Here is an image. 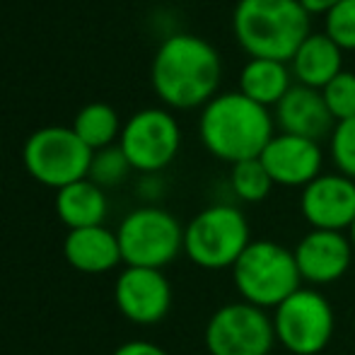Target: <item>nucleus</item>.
<instances>
[{
    "instance_id": "obj_1",
    "label": "nucleus",
    "mask_w": 355,
    "mask_h": 355,
    "mask_svg": "<svg viewBox=\"0 0 355 355\" xmlns=\"http://www.w3.org/2000/svg\"><path fill=\"white\" fill-rule=\"evenodd\" d=\"M223 63L211 44L193 34L164 39L153 61V87L174 109L206 107L218 94Z\"/></svg>"
},
{
    "instance_id": "obj_2",
    "label": "nucleus",
    "mask_w": 355,
    "mask_h": 355,
    "mask_svg": "<svg viewBox=\"0 0 355 355\" xmlns=\"http://www.w3.org/2000/svg\"><path fill=\"white\" fill-rule=\"evenodd\" d=\"M198 133L208 153L230 164L261 157L276 136L271 112L242 92L215 94L203 107Z\"/></svg>"
},
{
    "instance_id": "obj_3",
    "label": "nucleus",
    "mask_w": 355,
    "mask_h": 355,
    "mask_svg": "<svg viewBox=\"0 0 355 355\" xmlns=\"http://www.w3.org/2000/svg\"><path fill=\"white\" fill-rule=\"evenodd\" d=\"M232 29L249 58L288 63L312 34V15L300 0H239L232 12Z\"/></svg>"
},
{
    "instance_id": "obj_4",
    "label": "nucleus",
    "mask_w": 355,
    "mask_h": 355,
    "mask_svg": "<svg viewBox=\"0 0 355 355\" xmlns=\"http://www.w3.org/2000/svg\"><path fill=\"white\" fill-rule=\"evenodd\" d=\"M232 283L244 302L276 309L302 288L293 249L271 239H257L232 266Z\"/></svg>"
},
{
    "instance_id": "obj_5",
    "label": "nucleus",
    "mask_w": 355,
    "mask_h": 355,
    "mask_svg": "<svg viewBox=\"0 0 355 355\" xmlns=\"http://www.w3.org/2000/svg\"><path fill=\"white\" fill-rule=\"evenodd\" d=\"M252 242V230L244 213L227 203L203 208L184 227V254L206 271H232Z\"/></svg>"
},
{
    "instance_id": "obj_6",
    "label": "nucleus",
    "mask_w": 355,
    "mask_h": 355,
    "mask_svg": "<svg viewBox=\"0 0 355 355\" xmlns=\"http://www.w3.org/2000/svg\"><path fill=\"white\" fill-rule=\"evenodd\" d=\"M116 237L126 266L162 271L184 252V227L179 220L155 206L128 213L119 225Z\"/></svg>"
},
{
    "instance_id": "obj_7",
    "label": "nucleus",
    "mask_w": 355,
    "mask_h": 355,
    "mask_svg": "<svg viewBox=\"0 0 355 355\" xmlns=\"http://www.w3.org/2000/svg\"><path fill=\"white\" fill-rule=\"evenodd\" d=\"M271 317L276 341L290 355H319L336 331L331 302L314 288H300L273 309Z\"/></svg>"
},
{
    "instance_id": "obj_8",
    "label": "nucleus",
    "mask_w": 355,
    "mask_h": 355,
    "mask_svg": "<svg viewBox=\"0 0 355 355\" xmlns=\"http://www.w3.org/2000/svg\"><path fill=\"white\" fill-rule=\"evenodd\" d=\"M92 150L87 148L73 128L49 126L39 128L24 143V167L39 184L63 189L80 179H87L92 164Z\"/></svg>"
},
{
    "instance_id": "obj_9",
    "label": "nucleus",
    "mask_w": 355,
    "mask_h": 355,
    "mask_svg": "<svg viewBox=\"0 0 355 355\" xmlns=\"http://www.w3.org/2000/svg\"><path fill=\"white\" fill-rule=\"evenodd\" d=\"M273 317L244 300L215 309L206 324L211 355H271L276 346Z\"/></svg>"
},
{
    "instance_id": "obj_10",
    "label": "nucleus",
    "mask_w": 355,
    "mask_h": 355,
    "mask_svg": "<svg viewBox=\"0 0 355 355\" xmlns=\"http://www.w3.org/2000/svg\"><path fill=\"white\" fill-rule=\"evenodd\" d=\"M182 131L177 119L164 109H143L133 114L121 128V143L126 159L133 169L153 174L164 169L179 153Z\"/></svg>"
},
{
    "instance_id": "obj_11",
    "label": "nucleus",
    "mask_w": 355,
    "mask_h": 355,
    "mask_svg": "<svg viewBox=\"0 0 355 355\" xmlns=\"http://www.w3.org/2000/svg\"><path fill=\"white\" fill-rule=\"evenodd\" d=\"M114 300L128 322L150 327L162 322L172 309V285L157 268L126 266L114 285Z\"/></svg>"
},
{
    "instance_id": "obj_12",
    "label": "nucleus",
    "mask_w": 355,
    "mask_h": 355,
    "mask_svg": "<svg viewBox=\"0 0 355 355\" xmlns=\"http://www.w3.org/2000/svg\"><path fill=\"white\" fill-rule=\"evenodd\" d=\"M300 211L312 230L346 232L355 223V182L343 174H319L302 189Z\"/></svg>"
},
{
    "instance_id": "obj_13",
    "label": "nucleus",
    "mask_w": 355,
    "mask_h": 355,
    "mask_svg": "<svg viewBox=\"0 0 355 355\" xmlns=\"http://www.w3.org/2000/svg\"><path fill=\"white\" fill-rule=\"evenodd\" d=\"M302 283L329 285L341 281L353 263V244L346 232L309 230L293 249Z\"/></svg>"
},
{
    "instance_id": "obj_14",
    "label": "nucleus",
    "mask_w": 355,
    "mask_h": 355,
    "mask_svg": "<svg viewBox=\"0 0 355 355\" xmlns=\"http://www.w3.org/2000/svg\"><path fill=\"white\" fill-rule=\"evenodd\" d=\"M271 174L276 187H300L304 189L309 182L322 174L324 155L317 141L290 136V133H276L263 148L259 157Z\"/></svg>"
},
{
    "instance_id": "obj_15",
    "label": "nucleus",
    "mask_w": 355,
    "mask_h": 355,
    "mask_svg": "<svg viewBox=\"0 0 355 355\" xmlns=\"http://www.w3.org/2000/svg\"><path fill=\"white\" fill-rule=\"evenodd\" d=\"M276 121L281 126V133L309 138V141H319V138L329 136L336 126L322 97V89L307 87L300 83L293 85L276 104Z\"/></svg>"
},
{
    "instance_id": "obj_16",
    "label": "nucleus",
    "mask_w": 355,
    "mask_h": 355,
    "mask_svg": "<svg viewBox=\"0 0 355 355\" xmlns=\"http://www.w3.org/2000/svg\"><path fill=\"white\" fill-rule=\"evenodd\" d=\"M63 257L75 271L92 273V276L109 273L119 263H123L116 232L107 230L104 225L71 230L63 242Z\"/></svg>"
},
{
    "instance_id": "obj_17",
    "label": "nucleus",
    "mask_w": 355,
    "mask_h": 355,
    "mask_svg": "<svg viewBox=\"0 0 355 355\" xmlns=\"http://www.w3.org/2000/svg\"><path fill=\"white\" fill-rule=\"evenodd\" d=\"M290 63L300 85L322 89L343 71V49L329 34L312 32L300 44Z\"/></svg>"
},
{
    "instance_id": "obj_18",
    "label": "nucleus",
    "mask_w": 355,
    "mask_h": 355,
    "mask_svg": "<svg viewBox=\"0 0 355 355\" xmlns=\"http://www.w3.org/2000/svg\"><path fill=\"white\" fill-rule=\"evenodd\" d=\"M56 213L63 225H68V230L97 227L107 218V196L102 187H97L89 179H80V182L58 189Z\"/></svg>"
},
{
    "instance_id": "obj_19",
    "label": "nucleus",
    "mask_w": 355,
    "mask_h": 355,
    "mask_svg": "<svg viewBox=\"0 0 355 355\" xmlns=\"http://www.w3.org/2000/svg\"><path fill=\"white\" fill-rule=\"evenodd\" d=\"M293 87L290 71L283 61L273 58H249L239 73V92L247 94L261 107L278 104L285 97V92Z\"/></svg>"
},
{
    "instance_id": "obj_20",
    "label": "nucleus",
    "mask_w": 355,
    "mask_h": 355,
    "mask_svg": "<svg viewBox=\"0 0 355 355\" xmlns=\"http://www.w3.org/2000/svg\"><path fill=\"white\" fill-rule=\"evenodd\" d=\"M73 131L92 153H97V150L109 148L114 143V138L119 136V116L114 112V107H109L104 102L87 104L75 116Z\"/></svg>"
},
{
    "instance_id": "obj_21",
    "label": "nucleus",
    "mask_w": 355,
    "mask_h": 355,
    "mask_svg": "<svg viewBox=\"0 0 355 355\" xmlns=\"http://www.w3.org/2000/svg\"><path fill=\"white\" fill-rule=\"evenodd\" d=\"M230 187L234 196L244 203H261L268 198L271 189L276 187L271 174L266 172L261 159H244V162L232 164L230 172Z\"/></svg>"
},
{
    "instance_id": "obj_22",
    "label": "nucleus",
    "mask_w": 355,
    "mask_h": 355,
    "mask_svg": "<svg viewBox=\"0 0 355 355\" xmlns=\"http://www.w3.org/2000/svg\"><path fill=\"white\" fill-rule=\"evenodd\" d=\"M128 169H133V167L126 159V155H123V150L109 145V148L97 150V153L92 155V164H89L87 179L102 189L116 187V184H121L123 179H126Z\"/></svg>"
},
{
    "instance_id": "obj_23",
    "label": "nucleus",
    "mask_w": 355,
    "mask_h": 355,
    "mask_svg": "<svg viewBox=\"0 0 355 355\" xmlns=\"http://www.w3.org/2000/svg\"><path fill=\"white\" fill-rule=\"evenodd\" d=\"M322 97L331 112L334 121H346L355 116V73L341 71L329 85L322 87Z\"/></svg>"
},
{
    "instance_id": "obj_24",
    "label": "nucleus",
    "mask_w": 355,
    "mask_h": 355,
    "mask_svg": "<svg viewBox=\"0 0 355 355\" xmlns=\"http://www.w3.org/2000/svg\"><path fill=\"white\" fill-rule=\"evenodd\" d=\"M324 34H329L343 51L355 49V0H341L324 15Z\"/></svg>"
},
{
    "instance_id": "obj_25",
    "label": "nucleus",
    "mask_w": 355,
    "mask_h": 355,
    "mask_svg": "<svg viewBox=\"0 0 355 355\" xmlns=\"http://www.w3.org/2000/svg\"><path fill=\"white\" fill-rule=\"evenodd\" d=\"M331 157L338 174L355 182V116L338 121L331 131Z\"/></svg>"
},
{
    "instance_id": "obj_26",
    "label": "nucleus",
    "mask_w": 355,
    "mask_h": 355,
    "mask_svg": "<svg viewBox=\"0 0 355 355\" xmlns=\"http://www.w3.org/2000/svg\"><path fill=\"white\" fill-rule=\"evenodd\" d=\"M112 355H167V351L150 341H128L119 346Z\"/></svg>"
},
{
    "instance_id": "obj_27",
    "label": "nucleus",
    "mask_w": 355,
    "mask_h": 355,
    "mask_svg": "<svg viewBox=\"0 0 355 355\" xmlns=\"http://www.w3.org/2000/svg\"><path fill=\"white\" fill-rule=\"evenodd\" d=\"M302 8L307 10L309 15H327L334 5H338L341 0H300Z\"/></svg>"
},
{
    "instance_id": "obj_28",
    "label": "nucleus",
    "mask_w": 355,
    "mask_h": 355,
    "mask_svg": "<svg viewBox=\"0 0 355 355\" xmlns=\"http://www.w3.org/2000/svg\"><path fill=\"white\" fill-rule=\"evenodd\" d=\"M348 237H351V244H353V252H355V223L351 225V230H348Z\"/></svg>"
}]
</instances>
